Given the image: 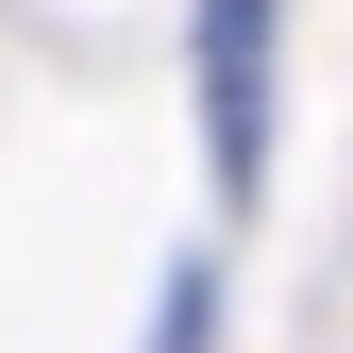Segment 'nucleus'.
<instances>
[{"label":"nucleus","instance_id":"1","mask_svg":"<svg viewBox=\"0 0 353 353\" xmlns=\"http://www.w3.org/2000/svg\"><path fill=\"white\" fill-rule=\"evenodd\" d=\"M270 17L286 0H202V168H219V202L270 185Z\"/></svg>","mask_w":353,"mask_h":353}]
</instances>
